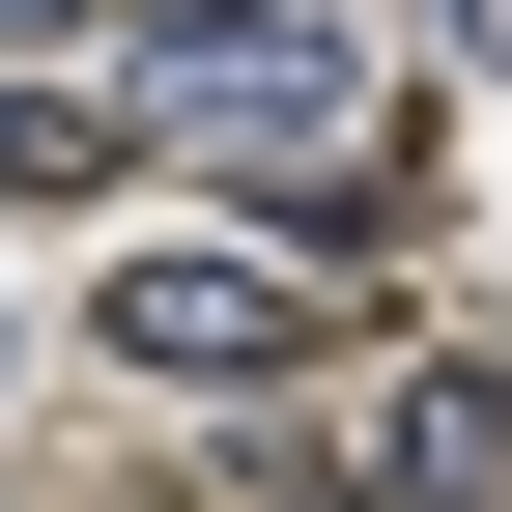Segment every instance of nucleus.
<instances>
[{
    "mask_svg": "<svg viewBox=\"0 0 512 512\" xmlns=\"http://www.w3.org/2000/svg\"><path fill=\"white\" fill-rule=\"evenodd\" d=\"M114 143L285 171V200H313V171H342V29H256V0H228V29H114Z\"/></svg>",
    "mask_w": 512,
    "mask_h": 512,
    "instance_id": "f257e3e1",
    "label": "nucleus"
},
{
    "mask_svg": "<svg viewBox=\"0 0 512 512\" xmlns=\"http://www.w3.org/2000/svg\"><path fill=\"white\" fill-rule=\"evenodd\" d=\"M285 313H313V256H114V342L200 370V399H228V370H285Z\"/></svg>",
    "mask_w": 512,
    "mask_h": 512,
    "instance_id": "f03ea898",
    "label": "nucleus"
},
{
    "mask_svg": "<svg viewBox=\"0 0 512 512\" xmlns=\"http://www.w3.org/2000/svg\"><path fill=\"white\" fill-rule=\"evenodd\" d=\"M342 512H512V370H399L370 456H342Z\"/></svg>",
    "mask_w": 512,
    "mask_h": 512,
    "instance_id": "7ed1b4c3",
    "label": "nucleus"
},
{
    "mask_svg": "<svg viewBox=\"0 0 512 512\" xmlns=\"http://www.w3.org/2000/svg\"><path fill=\"white\" fill-rule=\"evenodd\" d=\"M86 171H143V143H114V86H0V200H86Z\"/></svg>",
    "mask_w": 512,
    "mask_h": 512,
    "instance_id": "20e7f679",
    "label": "nucleus"
},
{
    "mask_svg": "<svg viewBox=\"0 0 512 512\" xmlns=\"http://www.w3.org/2000/svg\"><path fill=\"white\" fill-rule=\"evenodd\" d=\"M114 29V0H0V86H57V57H86Z\"/></svg>",
    "mask_w": 512,
    "mask_h": 512,
    "instance_id": "39448f33",
    "label": "nucleus"
}]
</instances>
